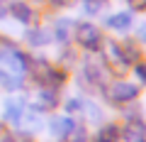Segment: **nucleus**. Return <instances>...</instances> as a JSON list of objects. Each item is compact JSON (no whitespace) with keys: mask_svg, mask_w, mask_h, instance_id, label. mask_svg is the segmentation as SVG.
<instances>
[{"mask_svg":"<svg viewBox=\"0 0 146 142\" xmlns=\"http://www.w3.org/2000/svg\"><path fill=\"white\" fill-rule=\"evenodd\" d=\"M27 76L34 81L36 86H46V88H63L68 81V71L51 61L46 57H32L29 59V69H27Z\"/></svg>","mask_w":146,"mask_h":142,"instance_id":"f257e3e1","label":"nucleus"},{"mask_svg":"<svg viewBox=\"0 0 146 142\" xmlns=\"http://www.w3.org/2000/svg\"><path fill=\"white\" fill-rule=\"evenodd\" d=\"M112 71L107 69V64H105V59H80V76H78V83L85 86V88L90 91V93H100L102 96V91L107 88V83L112 81Z\"/></svg>","mask_w":146,"mask_h":142,"instance_id":"f03ea898","label":"nucleus"},{"mask_svg":"<svg viewBox=\"0 0 146 142\" xmlns=\"http://www.w3.org/2000/svg\"><path fill=\"white\" fill-rule=\"evenodd\" d=\"M105 34L95 22L90 20H76V27H73V44L78 49H83L85 54H100L105 47Z\"/></svg>","mask_w":146,"mask_h":142,"instance_id":"7ed1b4c3","label":"nucleus"},{"mask_svg":"<svg viewBox=\"0 0 146 142\" xmlns=\"http://www.w3.org/2000/svg\"><path fill=\"white\" fill-rule=\"evenodd\" d=\"M139 93H141L139 83H134L129 79H112L107 83V88L102 91V98H105V103L115 105V108H127V105L136 103Z\"/></svg>","mask_w":146,"mask_h":142,"instance_id":"20e7f679","label":"nucleus"},{"mask_svg":"<svg viewBox=\"0 0 146 142\" xmlns=\"http://www.w3.org/2000/svg\"><path fill=\"white\" fill-rule=\"evenodd\" d=\"M0 69L12 71V74L27 76V69H29V54L22 52L15 42L0 37Z\"/></svg>","mask_w":146,"mask_h":142,"instance_id":"39448f33","label":"nucleus"},{"mask_svg":"<svg viewBox=\"0 0 146 142\" xmlns=\"http://www.w3.org/2000/svg\"><path fill=\"white\" fill-rule=\"evenodd\" d=\"M124 113V125L122 127V140L124 142H146V120L141 118V110H129V108H122Z\"/></svg>","mask_w":146,"mask_h":142,"instance_id":"423d86ee","label":"nucleus"},{"mask_svg":"<svg viewBox=\"0 0 146 142\" xmlns=\"http://www.w3.org/2000/svg\"><path fill=\"white\" fill-rule=\"evenodd\" d=\"M7 17H12L15 22L25 27H32V25H39V7H34L32 3L27 0H7Z\"/></svg>","mask_w":146,"mask_h":142,"instance_id":"0eeeda50","label":"nucleus"},{"mask_svg":"<svg viewBox=\"0 0 146 142\" xmlns=\"http://www.w3.org/2000/svg\"><path fill=\"white\" fill-rule=\"evenodd\" d=\"M27 105H29V100H27L25 96H15L12 93L10 98L5 100V105H3V122H5L7 127H12V130H20Z\"/></svg>","mask_w":146,"mask_h":142,"instance_id":"6e6552de","label":"nucleus"},{"mask_svg":"<svg viewBox=\"0 0 146 142\" xmlns=\"http://www.w3.org/2000/svg\"><path fill=\"white\" fill-rule=\"evenodd\" d=\"M78 125V120L73 115H68V113H56V115H51L46 120V130L49 135L54 137L56 142H63L68 135H71V130Z\"/></svg>","mask_w":146,"mask_h":142,"instance_id":"1a4fd4ad","label":"nucleus"},{"mask_svg":"<svg viewBox=\"0 0 146 142\" xmlns=\"http://www.w3.org/2000/svg\"><path fill=\"white\" fill-rule=\"evenodd\" d=\"M73 27H76V20L73 17H66V15H58L51 20L49 30H51V39L63 47V44H71L73 42Z\"/></svg>","mask_w":146,"mask_h":142,"instance_id":"9d476101","label":"nucleus"},{"mask_svg":"<svg viewBox=\"0 0 146 142\" xmlns=\"http://www.w3.org/2000/svg\"><path fill=\"white\" fill-rule=\"evenodd\" d=\"M29 103L34 105V108H39L42 113H49V110H54V108H58L61 100H58V91L56 88L36 86V93H34V98H32Z\"/></svg>","mask_w":146,"mask_h":142,"instance_id":"9b49d317","label":"nucleus"},{"mask_svg":"<svg viewBox=\"0 0 146 142\" xmlns=\"http://www.w3.org/2000/svg\"><path fill=\"white\" fill-rule=\"evenodd\" d=\"M105 27L110 32H119V34H127V32L134 27V12L131 10H117V12H110L105 17Z\"/></svg>","mask_w":146,"mask_h":142,"instance_id":"f8f14e48","label":"nucleus"},{"mask_svg":"<svg viewBox=\"0 0 146 142\" xmlns=\"http://www.w3.org/2000/svg\"><path fill=\"white\" fill-rule=\"evenodd\" d=\"M25 42H27V47H32V49H44V47H49V44L54 42L51 30H49L46 25H32V27L25 30Z\"/></svg>","mask_w":146,"mask_h":142,"instance_id":"ddd939ff","label":"nucleus"},{"mask_svg":"<svg viewBox=\"0 0 146 142\" xmlns=\"http://www.w3.org/2000/svg\"><path fill=\"white\" fill-rule=\"evenodd\" d=\"M90 142H122V127L117 122H100V127L90 135Z\"/></svg>","mask_w":146,"mask_h":142,"instance_id":"4468645a","label":"nucleus"},{"mask_svg":"<svg viewBox=\"0 0 146 142\" xmlns=\"http://www.w3.org/2000/svg\"><path fill=\"white\" fill-rule=\"evenodd\" d=\"M119 47H122V54H124V59H127L129 66H134V64H139L141 59H144V47H141V42H139L136 37H134V39H131V37L122 39Z\"/></svg>","mask_w":146,"mask_h":142,"instance_id":"2eb2a0df","label":"nucleus"},{"mask_svg":"<svg viewBox=\"0 0 146 142\" xmlns=\"http://www.w3.org/2000/svg\"><path fill=\"white\" fill-rule=\"evenodd\" d=\"M25 86H27V76H20V74L0 69V88H5L7 93H20Z\"/></svg>","mask_w":146,"mask_h":142,"instance_id":"dca6fc26","label":"nucleus"},{"mask_svg":"<svg viewBox=\"0 0 146 142\" xmlns=\"http://www.w3.org/2000/svg\"><path fill=\"white\" fill-rule=\"evenodd\" d=\"M56 66H61V69H73V66H78L80 64V57H78V52H76V47H71V44H63V47H58V54H56Z\"/></svg>","mask_w":146,"mask_h":142,"instance_id":"f3484780","label":"nucleus"},{"mask_svg":"<svg viewBox=\"0 0 146 142\" xmlns=\"http://www.w3.org/2000/svg\"><path fill=\"white\" fill-rule=\"evenodd\" d=\"M22 125H25L29 132H36L39 127L46 125V120H44V113L29 103V105H27V110H25V118H22Z\"/></svg>","mask_w":146,"mask_h":142,"instance_id":"a211bd4d","label":"nucleus"},{"mask_svg":"<svg viewBox=\"0 0 146 142\" xmlns=\"http://www.w3.org/2000/svg\"><path fill=\"white\" fill-rule=\"evenodd\" d=\"M80 118H85L88 122H105L102 120L105 118L102 108H100L93 98H85V96H83V110H80Z\"/></svg>","mask_w":146,"mask_h":142,"instance_id":"6ab92c4d","label":"nucleus"},{"mask_svg":"<svg viewBox=\"0 0 146 142\" xmlns=\"http://www.w3.org/2000/svg\"><path fill=\"white\" fill-rule=\"evenodd\" d=\"M78 3H80V10H83V15H88V17L100 15V12H102L105 7L110 5V0H78Z\"/></svg>","mask_w":146,"mask_h":142,"instance_id":"aec40b11","label":"nucleus"},{"mask_svg":"<svg viewBox=\"0 0 146 142\" xmlns=\"http://www.w3.org/2000/svg\"><path fill=\"white\" fill-rule=\"evenodd\" d=\"M63 110L73 118H80V110H83V96H71V98L63 100Z\"/></svg>","mask_w":146,"mask_h":142,"instance_id":"412c9836","label":"nucleus"},{"mask_svg":"<svg viewBox=\"0 0 146 142\" xmlns=\"http://www.w3.org/2000/svg\"><path fill=\"white\" fill-rule=\"evenodd\" d=\"M63 142H90V132H88V127H85L83 122H78V125L71 130V135H68Z\"/></svg>","mask_w":146,"mask_h":142,"instance_id":"4be33fe9","label":"nucleus"},{"mask_svg":"<svg viewBox=\"0 0 146 142\" xmlns=\"http://www.w3.org/2000/svg\"><path fill=\"white\" fill-rule=\"evenodd\" d=\"M131 74H134V79H139V83L146 86V59H141L139 64L131 66Z\"/></svg>","mask_w":146,"mask_h":142,"instance_id":"5701e85b","label":"nucleus"},{"mask_svg":"<svg viewBox=\"0 0 146 142\" xmlns=\"http://www.w3.org/2000/svg\"><path fill=\"white\" fill-rule=\"evenodd\" d=\"M73 3H78V0H46V7H51V10H68Z\"/></svg>","mask_w":146,"mask_h":142,"instance_id":"b1692460","label":"nucleus"},{"mask_svg":"<svg viewBox=\"0 0 146 142\" xmlns=\"http://www.w3.org/2000/svg\"><path fill=\"white\" fill-rule=\"evenodd\" d=\"M127 5H129V10L134 12V15H139V12H146V0H124Z\"/></svg>","mask_w":146,"mask_h":142,"instance_id":"393cba45","label":"nucleus"},{"mask_svg":"<svg viewBox=\"0 0 146 142\" xmlns=\"http://www.w3.org/2000/svg\"><path fill=\"white\" fill-rule=\"evenodd\" d=\"M136 39L141 42V47H146V22L139 25V30H136Z\"/></svg>","mask_w":146,"mask_h":142,"instance_id":"a878e982","label":"nucleus"},{"mask_svg":"<svg viewBox=\"0 0 146 142\" xmlns=\"http://www.w3.org/2000/svg\"><path fill=\"white\" fill-rule=\"evenodd\" d=\"M27 3H32L34 7H46V0H27Z\"/></svg>","mask_w":146,"mask_h":142,"instance_id":"bb28decb","label":"nucleus"},{"mask_svg":"<svg viewBox=\"0 0 146 142\" xmlns=\"http://www.w3.org/2000/svg\"><path fill=\"white\" fill-rule=\"evenodd\" d=\"M5 17H7V7L0 5V20H5Z\"/></svg>","mask_w":146,"mask_h":142,"instance_id":"cd10ccee","label":"nucleus"},{"mask_svg":"<svg viewBox=\"0 0 146 142\" xmlns=\"http://www.w3.org/2000/svg\"><path fill=\"white\" fill-rule=\"evenodd\" d=\"M0 5H7V0H0Z\"/></svg>","mask_w":146,"mask_h":142,"instance_id":"c85d7f7f","label":"nucleus"},{"mask_svg":"<svg viewBox=\"0 0 146 142\" xmlns=\"http://www.w3.org/2000/svg\"><path fill=\"white\" fill-rule=\"evenodd\" d=\"M0 130H3V127H0Z\"/></svg>","mask_w":146,"mask_h":142,"instance_id":"c756f323","label":"nucleus"}]
</instances>
